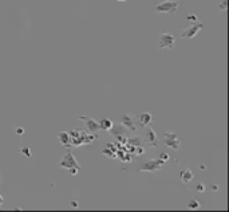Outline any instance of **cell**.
Returning a JSON list of instances; mask_svg holds the SVG:
<instances>
[{"label": "cell", "mask_w": 229, "mask_h": 212, "mask_svg": "<svg viewBox=\"0 0 229 212\" xmlns=\"http://www.w3.org/2000/svg\"><path fill=\"white\" fill-rule=\"evenodd\" d=\"M180 7V3L176 0H165L161 2L154 7L156 12H161V14H173L177 8Z\"/></svg>", "instance_id": "cell-1"}, {"label": "cell", "mask_w": 229, "mask_h": 212, "mask_svg": "<svg viewBox=\"0 0 229 212\" xmlns=\"http://www.w3.org/2000/svg\"><path fill=\"white\" fill-rule=\"evenodd\" d=\"M59 167L64 168V169H67V171L71 169V168H79V169H81V165L78 164V161H76V159L74 157V154L71 150H68L67 153L62 157V160L59 161Z\"/></svg>", "instance_id": "cell-2"}, {"label": "cell", "mask_w": 229, "mask_h": 212, "mask_svg": "<svg viewBox=\"0 0 229 212\" xmlns=\"http://www.w3.org/2000/svg\"><path fill=\"white\" fill-rule=\"evenodd\" d=\"M165 162L162 161L161 159H153L149 160L144 165L142 168H139L138 172H150V173H156V172H159L162 169Z\"/></svg>", "instance_id": "cell-3"}, {"label": "cell", "mask_w": 229, "mask_h": 212, "mask_svg": "<svg viewBox=\"0 0 229 212\" xmlns=\"http://www.w3.org/2000/svg\"><path fill=\"white\" fill-rule=\"evenodd\" d=\"M174 43H176V38H174V35H171L170 32H162L158 38V47L159 48H169V50H173Z\"/></svg>", "instance_id": "cell-4"}, {"label": "cell", "mask_w": 229, "mask_h": 212, "mask_svg": "<svg viewBox=\"0 0 229 212\" xmlns=\"http://www.w3.org/2000/svg\"><path fill=\"white\" fill-rule=\"evenodd\" d=\"M202 27H204V24H202L201 22L193 23L190 27H188V28H185V30L181 31V38H184V39H192V38H194V36L198 34V31L202 30Z\"/></svg>", "instance_id": "cell-5"}, {"label": "cell", "mask_w": 229, "mask_h": 212, "mask_svg": "<svg viewBox=\"0 0 229 212\" xmlns=\"http://www.w3.org/2000/svg\"><path fill=\"white\" fill-rule=\"evenodd\" d=\"M164 140H165V144H166L169 148L173 149V150H177V149L180 148V145H181L180 140L177 138L176 133H173V132H168V133L165 134Z\"/></svg>", "instance_id": "cell-6"}, {"label": "cell", "mask_w": 229, "mask_h": 212, "mask_svg": "<svg viewBox=\"0 0 229 212\" xmlns=\"http://www.w3.org/2000/svg\"><path fill=\"white\" fill-rule=\"evenodd\" d=\"M121 125L130 132H137V124H135V120H134L133 114H125L121 120Z\"/></svg>", "instance_id": "cell-7"}, {"label": "cell", "mask_w": 229, "mask_h": 212, "mask_svg": "<svg viewBox=\"0 0 229 212\" xmlns=\"http://www.w3.org/2000/svg\"><path fill=\"white\" fill-rule=\"evenodd\" d=\"M81 120H85V124H86V128H87L88 133H95V132H98L99 129H101L99 128V124L94 118H91V117L82 116Z\"/></svg>", "instance_id": "cell-8"}, {"label": "cell", "mask_w": 229, "mask_h": 212, "mask_svg": "<svg viewBox=\"0 0 229 212\" xmlns=\"http://www.w3.org/2000/svg\"><path fill=\"white\" fill-rule=\"evenodd\" d=\"M145 141L149 144V147L151 148H157L158 147V138H157V134L154 133L153 129H147L145 134Z\"/></svg>", "instance_id": "cell-9"}, {"label": "cell", "mask_w": 229, "mask_h": 212, "mask_svg": "<svg viewBox=\"0 0 229 212\" xmlns=\"http://www.w3.org/2000/svg\"><path fill=\"white\" fill-rule=\"evenodd\" d=\"M109 133L111 134V136H114V137H119V136H123L125 134V126H122L121 124L119 125H115V126H111L110 129H109Z\"/></svg>", "instance_id": "cell-10"}, {"label": "cell", "mask_w": 229, "mask_h": 212, "mask_svg": "<svg viewBox=\"0 0 229 212\" xmlns=\"http://www.w3.org/2000/svg\"><path fill=\"white\" fill-rule=\"evenodd\" d=\"M151 121H153V118H151V114L150 113H144L139 116V120L138 122L142 125V126H149V125L151 124Z\"/></svg>", "instance_id": "cell-11"}, {"label": "cell", "mask_w": 229, "mask_h": 212, "mask_svg": "<svg viewBox=\"0 0 229 212\" xmlns=\"http://www.w3.org/2000/svg\"><path fill=\"white\" fill-rule=\"evenodd\" d=\"M58 138L64 147H67V145L71 142V136H70V133H67V132H62V133H59Z\"/></svg>", "instance_id": "cell-12"}, {"label": "cell", "mask_w": 229, "mask_h": 212, "mask_svg": "<svg viewBox=\"0 0 229 212\" xmlns=\"http://www.w3.org/2000/svg\"><path fill=\"white\" fill-rule=\"evenodd\" d=\"M180 176H181L182 183H189V181H192V180H193V173H192L190 169H184V171H181Z\"/></svg>", "instance_id": "cell-13"}, {"label": "cell", "mask_w": 229, "mask_h": 212, "mask_svg": "<svg viewBox=\"0 0 229 212\" xmlns=\"http://www.w3.org/2000/svg\"><path fill=\"white\" fill-rule=\"evenodd\" d=\"M111 126H113V122H111V120H109V118H103L101 121V124H99V128L105 132H107Z\"/></svg>", "instance_id": "cell-14"}, {"label": "cell", "mask_w": 229, "mask_h": 212, "mask_svg": "<svg viewBox=\"0 0 229 212\" xmlns=\"http://www.w3.org/2000/svg\"><path fill=\"white\" fill-rule=\"evenodd\" d=\"M126 141H127V144L134 145V147H142V140L139 138V137H134V138H127Z\"/></svg>", "instance_id": "cell-15"}, {"label": "cell", "mask_w": 229, "mask_h": 212, "mask_svg": "<svg viewBox=\"0 0 229 212\" xmlns=\"http://www.w3.org/2000/svg\"><path fill=\"white\" fill-rule=\"evenodd\" d=\"M188 208L189 210H198L200 208V203L197 201V200H190V201L188 203Z\"/></svg>", "instance_id": "cell-16"}, {"label": "cell", "mask_w": 229, "mask_h": 212, "mask_svg": "<svg viewBox=\"0 0 229 212\" xmlns=\"http://www.w3.org/2000/svg\"><path fill=\"white\" fill-rule=\"evenodd\" d=\"M79 171H81V169H79V168H71V169H68V173H70L71 176H75V174L78 173Z\"/></svg>", "instance_id": "cell-17"}, {"label": "cell", "mask_w": 229, "mask_h": 212, "mask_svg": "<svg viewBox=\"0 0 229 212\" xmlns=\"http://www.w3.org/2000/svg\"><path fill=\"white\" fill-rule=\"evenodd\" d=\"M188 20H189V22L196 23V22H198V19H197V16H196V15H189V16H188Z\"/></svg>", "instance_id": "cell-18"}, {"label": "cell", "mask_w": 229, "mask_h": 212, "mask_svg": "<svg viewBox=\"0 0 229 212\" xmlns=\"http://www.w3.org/2000/svg\"><path fill=\"white\" fill-rule=\"evenodd\" d=\"M22 153L25 154V156H28V157L31 156V154H30V149H28V148H23V149H22Z\"/></svg>", "instance_id": "cell-19"}, {"label": "cell", "mask_w": 229, "mask_h": 212, "mask_svg": "<svg viewBox=\"0 0 229 212\" xmlns=\"http://www.w3.org/2000/svg\"><path fill=\"white\" fill-rule=\"evenodd\" d=\"M159 159L165 162V161H168V160H169V156H168V154H161V156H159Z\"/></svg>", "instance_id": "cell-20"}, {"label": "cell", "mask_w": 229, "mask_h": 212, "mask_svg": "<svg viewBox=\"0 0 229 212\" xmlns=\"http://www.w3.org/2000/svg\"><path fill=\"white\" fill-rule=\"evenodd\" d=\"M197 189H198L200 192H204V191H205V187H204V184H198V187H197Z\"/></svg>", "instance_id": "cell-21"}, {"label": "cell", "mask_w": 229, "mask_h": 212, "mask_svg": "<svg viewBox=\"0 0 229 212\" xmlns=\"http://www.w3.org/2000/svg\"><path fill=\"white\" fill-rule=\"evenodd\" d=\"M3 204H4V197H3L1 195H0V207H1Z\"/></svg>", "instance_id": "cell-22"}, {"label": "cell", "mask_w": 229, "mask_h": 212, "mask_svg": "<svg viewBox=\"0 0 229 212\" xmlns=\"http://www.w3.org/2000/svg\"><path fill=\"white\" fill-rule=\"evenodd\" d=\"M16 130H18V134H23V129L22 128H18Z\"/></svg>", "instance_id": "cell-23"}, {"label": "cell", "mask_w": 229, "mask_h": 212, "mask_svg": "<svg viewBox=\"0 0 229 212\" xmlns=\"http://www.w3.org/2000/svg\"><path fill=\"white\" fill-rule=\"evenodd\" d=\"M225 3H227V0H224V2H222V5H221L222 10H225Z\"/></svg>", "instance_id": "cell-24"}, {"label": "cell", "mask_w": 229, "mask_h": 212, "mask_svg": "<svg viewBox=\"0 0 229 212\" xmlns=\"http://www.w3.org/2000/svg\"><path fill=\"white\" fill-rule=\"evenodd\" d=\"M115 2H125V0H115Z\"/></svg>", "instance_id": "cell-25"}]
</instances>
